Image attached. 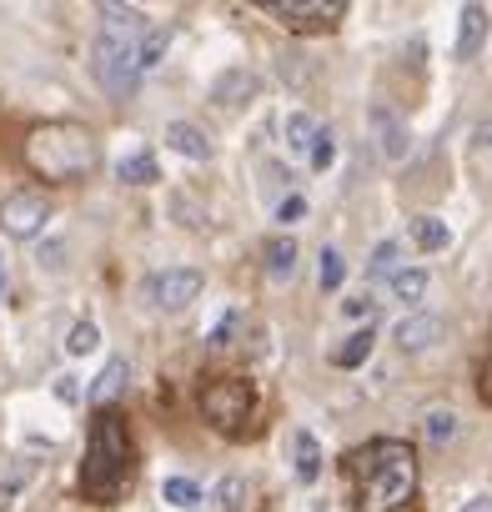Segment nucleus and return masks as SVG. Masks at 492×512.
Wrapping results in <instances>:
<instances>
[{
	"instance_id": "f257e3e1",
	"label": "nucleus",
	"mask_w": 492,
	"mask_h": 512,
	"mask_svg": "<svg viewBox=\"0 0 492 512\" xmlns=\"http://www.w3.org/2000/svg\"><path fill=\"white\" fill-rule=\"evenodd\" d=\"M136 467H141V452H136V427H131L126 407H116V402L96 407L91 427H86V452L76 467V492L91 507H116L131 492Z\"/></svg>"
},
{
	"instance_id": "f03ea898",
	"label": "nucleus",
	"mask_w": 492,
	"mask_h": 512,
	"mask_svg": "<svg viewBox=\"0 0 492 512\" xmlns=\"http://www.w3.org/2000/svg\"><path fill=\"white\" fill-rule=\"evenodd\" d=\"M352 512H402L417 497V452L402 437H372L342 457Z\"/></svg>"
},
{
	"instance_id": "7ed1b4c3",
	"label": "nucleus",
	"mask_w": 492,
	"mask_h": 512,
	"mask_svg": "<svg viewBox=\"0 0 492 512\" xmlns=\"http://www.w3.org/2000/svg\"><path fill=\"white\" fill-rule=\"evenodd\" d=\"M26 171L51 186H76L101 166V141L86 121H41L21 141Z\"/></svg>"
},
{
	"instance_id": "20e7f679",
	"label": "nucleus",
	"mask_w": 492,
	"mask_h": 512,
	"mask_svg": "<svg viewBox=\"0 0 492 512\" xmlns=\"http://www.w3.org/2000/svg\"><path fill=\"white\" fill-rule=\"evenodd\" d=\"M196 412L216 437L246 442L257 432V417H262V392L246 372H206L196 382Z\"/></svg>"
},
{
	"instance_id": "39448f33",
	"label": "nucleus",
	"mask_w": 492,
	"mask_h": 512,
	"mask_svg": "<svg viewBox=\"0 0 492 512\" xmlns=\"http://www.w3.org/2000/svg\"><path fill=\"white\" fill-rule=\"evenodd\" d=\"M262 11L292 36H327L347 21V0H267Z\"/></svg>"
},
{
	"instance_id": "423d86ee",
	"label": "nucleus",
	"mask_w": 492,
	"mask_h": 512,
	"mask_svg": "<svg viewBox=\"0 0 492 512\" xmlns=\"http://www.w3.org/2000/svg\"><path fill=\"white\" fill-rule=\"evenodd\" d=\"M91 76L106 86V96L126 101L141 81V66H136V41H121V36H96L91 46Z\"/></svg>"
},
{
	"instance_id": "0eeeda50",
	"label": "nucleus",
	"mask_w": 492,
	"mask_h": 512,
	"mask_svg": "<svg viewBox=\"0 0 492 512\" xmlns=\"http://www.w3.org/2000/svg\"><path fill=\"white\" fill-rule=\"evenodd\" d=\"M51 216H56V206H51L46 191H11L0 201V231L16 236V241H36Z\"/></svg>"
},
{
	"instance_id": "6e6552de",
	"label": "nucleus",
	"mask_w": 492,
	"mask_h": 512,
	"mask_svg": "<svg viewBox=\"0 0 492 512\" xmlns=\"http://www.w3.org/2000/svg\"><path fill=\"white\" fill-rule=\"evenodd\" d=\"M201 287H206V277L196 267H166V272H156L146 282V302L156 312H186L201 297Z\"/></svg>"
},
{
	"instance_id": "1a4fd4ad",
	"label": "nucleus",
	"mask_w": 492,
	"mask_h": 512,
	"mask_svg": "<svg viewBox=\"0 0 492 512\" xmlns=\"http://www.w3.org/2000/svg\"><path fill=\"white\" fill-rule=\"evenodd\" d=\"M367 131H372V141H377V151H382L387 161H407V156H412V131H407V121H402L397 106L372 101V106H367Z\"/></svg>"
},
{
	"instance_id": "9d476101",
	"label": "nucleus",
	"mask_w": 492,
	"mask_h": 512,
	"mask_svg": "<svg viewBox=\"0 0 492 512\" xmlns=\"http://www.w3.org/2000/svg\"><path fill=\"white\" fill-rule=\"evenodd\" d=\"M442 337H447V322H442L437 312H407V317L392 327V342H397V352H407V357L432 352Z\"/></svg>"
},
{
	"instance_id": "9b49d317",
	"label": "nucleus",
	"mask_w": 492,
	"mask_h": 512,
	"mask_svg": "<svg viewBox=\"0 0 492 512\" xmlns=\"http://www.w3.org/2000/svg\"><path fill=\"white\" fill-rule=\"evenodd\" d=\"M257 96H262V76H257V71H246V66L221 71L216 86H211V101H216L221 111H246Z\"/></svg>"
},
{
	"instance_id": "f8f14e48",
	"label": "nucleus",
	"mask_w": 492,
	"mask_h": 512,
	"mask_svg": "<svg viewBox=\"0 0 492 512\" xmlns=\"http://www.w3.org/2000/svg\"><path fill=\"white\" fill-rule=\"evenodd\" d=\"M482 46H487V6H462V26H457L452 56L457 61H477Z\"/></svg>"
},
{
	"instance_id": "ddd939ff",
	"label": "nucleus",
	"mask_w": 492,
	"mask_h": 512,
	"mask_svg": "<svg viewBox=\"0 0 492 512\" xmlns=\"http://www.w3.org/2000/svg\"><path fill=\"white\" fill-rule=\"evenodd\" d=\"M166 146L176 151V156H186V161H211V136L201 131V126H191V121H171L166 126Z\"/></svg>"
},
{
	"instance_id": "4468645a",
	"label": "nucleus",
	"mask_w": 492,
	"mask_h": 512,
	"mask_svg": "<svg viewBox=\"0 0 492 512\" xmlns=\"http://www.w3.org/2000/svg\"><path fill=\"white\" fill-rule=\"evenodd\" d=\"M372 347H377L372 327H357L352 337H342V347H332V352H327V362H332L337 372H357V367H367Z\"/></svg>"
},
{
	"instance_id": "2eb2a0df",
	"label": "nucleus",
	"mask_w": 492,
	"mask_h": 512,
	"mask_svg": "<svg viewBox=\"0 0 492 512\" xmlns=\"http://www.w3.org/2000/svg\"><path fill=\"white\" fill-rule=\"evenodd\" d=\"M146 16L136 6H101V36H121V41H141L146 36Z\"/></svg>"
},
{
	"instance_id": "dca6fc26",
	"label": "nucleus",
	"mask_w": 492,
	"mask_h": 512,
	"mask_svg": "<svg viewBox=\"0 0 492 512\" xmlns=\"http://www.w3.org/2000/svg\"><path fill=\"white\" fill-rule=\"evenodd\" d=\"M407 241L432 256V251H447V246H452V226H447L442 216H412V221H407Z\"/></svg>"
},
{
	"instance_id": "f3484780",
	"label": "nucleus",
	"mask_w": 492,
	"mask_h": 512,
	"mask_svg": "<svg viewBox=\"0 0 492 512\" xmlns=\"http://www.w3.org/2000/svg\"><path fill=\"white\" fill-rule=\"evenodd\" d=\"M116 181H126V186H156V181H161L156 156H151L146 146H131V151L116 161Z\"/></svg>"
},
{
	"instance_id": "a211bd4d",
	"label": "nucleus",
	"mask_w": 492,
	"mask_h": 512,
	"mask_svg": "<svg viewBox=\"0 0 492 512\" xmlns=\"http://www.w3.org/2000/svg\"><path fill=\"white\" fill-rule=\"evenodd\" d=\"M262 256H267V277H272V282H292V277H297V256H302V251H297L292 236H272Z\"/></svg>"
},
{
	"instance_id": "6ab92c4d",
	"label": "nucleus",
	"mask_w": 492,
	"mask_h": 512,
	"mask_svg": "<svg viewBox=\"0 0 492 512\" xmlns=\"http://www.w3.org/2000/svg\"><path fill=\"white\" fill-rule=\"evenodd\" d=\"M292 472H297V482H317L322 477V442L312 432L292 437Z\"/></svg>"
},
{
	"instance_id": "aec40b11",
	"label": "nucleus",
	"mask_w": 492,
	"mask_h": 512,
	"mask_svg": "<svg viewBox=\"0 0 492 512\" xmlns=\"http://www.w3.org/2000/svg\"><path fill=\"white\" fill-rule=\"evenodd\" d=\"M317 131H322V126H317L312 111H287V116H282V141H287V151H302V156H307L312 141H317Z\"/></svg>"
},
{
	"instance_id": "412c9836",
	"label": "nucleus",
	"mask_w": 492,
	"mask_h": 512,
	"mask_svg": "<svg viewBox=\"0 0 492 512\" xmlns=\"http://www.w3.org/2000/svg\"><path fill=\"white\" fill-rule=\"evenodd\" d=\"M457 432H462V422H457L452 407H432V412H422V437H427V447H452Z\"/></svg>"
},
{
	"instance_id": "4be33fe9",
	"label": "nucleus",
	"mask_w": 492,
	"mask_h": 512,
	"mask_svg": "<svg viewBox=\"0 0 492 512\" xmlns=\"http://www.w3.org/2000/svg\"><path fill=\"white\" fill-rule=\"evenodd\" d=\"M166 51H171V26H146V36L136 41V66H141V76L156 71V66L166 61Z\"/></svg>"
},
{
	"instance_id": "5701e85b",
	"label": "nucleus",
	"mask_w": 492,
	"mask_h": 512,
	"mask_svg": "<svg viewBox=\"0 0 492 512\" xmlns=\"http://www.w3.org/2000/svg\"><path fill=\"white\" fill-rule=\"evenodd\" d=\"M126 377H131V362H126V357H111V362H106V372L91 382V392H86V397H91L96 407H111V397L126 387Z\"/></svg>"
},
{
	"instance_id": "b1692460",
	"label": "nucleus",
	"mask_w": 492,
	"mask_h": 512,
	"mask_svg": "<svg viewBox=\"0 0 492 512\" xmlns=\"http://www.w3.org/2000/svg\"><path fill=\"white\" fill-rule=\"evenodd\" d=\"M397 272H402V241H377V251L367 256V287L392 282Z\"/></svg>"
},
{
	"instance_id": "393cba45",
	"label": "nucleus",
	"mask_w": 492,
	"mask_h": 512,
	"mask_svg": "<svg viewBox=\"0 0 492 512\" xmlns=\"http://www.w3.org/2000/svg\"><path fill=\"white\" fill-rule=\"evenodd\" d=\"M387 292H392V302L412 307V302H422V297H427V272H422V267H402V272L387 282Z\"/></svg>"
},
{
	"instance_id": "a878e982",
	"label": "nucleus",
	"mask_w": 492,
	"mask_h": 512,
	"mask_svg": "<svg viewBox=\"0 0 492 512\" xmlns=\"http://www.w3.org/2000/svg\"><path fill=\"white\" fill-rule=\"evenodd\" d=\"M342 282H347V256L337 246H322V256H317V287L322 292H337Z\"/></svg>"
},
{
	"instance_id": "bb28decb",
	"label": "nucleus",
	"mask_w": 492,
	"mask_h": 512,
	"mask_svg": "<svg viewBox=\"0 0 492 512\" xmlns=\"http://www.w3.org/2000/svg\"><path fill=\"white\" fill-rule=\"evenodd\" d=\"M246 507V477H221L216 492H211V512H241Z\"/></svg>"
},
{
	"instance_id": "cd10ccee",
	"label": "nucleus",
	"mask_w": 492,
	"mask_h": 512,
	"mask_svg": "<svg viewBox=\"0 0 492 512\" xmlns=\"http://www.w3.org/2000/svg\"><path fill=\"white\" fill-rule=\"evenodd\" d=\"M161 502L191 512V507H201V487H196L191 477H166V482H161Z\"/></svg>"
},
{
	"instance_id": "c85d7f7f",
	"label": "nucleus",
	"mask_w": 492,
	"mask_h": 512,
	"mask_svg": "<svg viewBox=\"0 0 492 512\" xmlns=\"http://www.w3.org/2000/svg\"><path fill=\"white\" fill-rule=\"evenodd\" d=\"M96 347H101V327H96V322H76V327L66 332V352H71V357H91Z\"/></svg>"
},
{
	"instance_id": "c756f323",
	"label": "nucleus",
	"mask_w": 492,
	"mask_h": 512,
	"mask_svg": "<svg viewBox=\"0 0 492 512\" xmlns=\"http://www.w3.org/2000/svg\"><path fill=\"white\" fill-rule=\"evenodd\" d=\"M307 161H312V171H327L332 161H337V136L322 126L317 131V141H312V151H307Z\"/></svg>"
},
{
	"instance_id": "7c9ffc66",
	"label": "nucleus",
	"mask_w": 492,
	"mask_h": 512,
	"mask_svg": "<svg viewBox=\"0 0 492 512\" xmlns=\"http://www.w3.org/2000/svg\"><path fill=\"white\" fill-rule=\"evenodd\" d=\"M302 216H307V201H302L297 191H287V196L277 201V221H282V226H292V221H302Z\"/></svg>"
},
{
	"instance_id": "2f4dec72",
	"label": "nucleus",
	"mask_w": 492,
	"mask_h": 512,
	"mask_svg": "<svg viewBox=\"0 0 492 512\" xmlns=\"http://www.w3.org/2000/svg\"><path fill=\"white\" fill-rule=\"evenodd\" d=\"M26 482H31V462H21V467H16V472L6 477V482H0V507H11V497H16V492H21Z\"/></svg>"
},
{
	"instance_id": "473e14b6",
	"label": "nucleus",
	"mask_w": 492,
	"mask_h": 512,
	"mask_svg": "<svg viewBox=\"0 0 492 512\" xmlns=\"http://www.w3.org/2000/svg\"><path fill=\"white\" fill-rule=\"evenodd\" d=\"M477 397L492 407V337H487V352H482V362H477Z\"/></svg>"
},
{
	"instance_id": "72a5a7b5",
	"label": "nucleus",
	"mask_w": 492,
	"mask_h": 512,
	"mask_svg": "<svg viewBox=\"0 0 492 512\" xmlns=\"http://www.w3.org/2000/svg\"><path fill=\"white\" fill-rule=\"evenodd\" d=\"M492 156V121L472 126V161H487Z\"/></svg>"
},
{
	"instance_id": "f704fd0d",
	"label": "nucleus",
	"mask_w": 492,
	"mask_h": 512,
	"mask_svg": "<svg viewBox=\"0 0 492 512\" xmlns=\"http://www.w3.org/2000/svg\"><path fill=\"white\" fill-rule=\"evenodd\" d=\"M342 312H347V317H367V322H372L377 302H372V292H357V297H347V302H342Z\"/></svg>"
},
{
	"instance_id": "c9c22d12",
	"label": "nucleus",
	"mask_w": 492,
	"mask_h": 512,
	"mask_svg": "<svg viewBox=\"0 0 492 512\" xmlns=\"http://www.w3.org/2000/svg\"><path fill=\"white\" fill-rule=\"evenodd\" d=\"M236 327H241V312H231V317L211 332V347H231V332H236Z\"/></svg>"
},
{
	"instance_id": "e433bc0d",
	"label": "nucleus",
	"mask_w": 492,
	"mask_h": 512,
	"mask_svg": "<svg viewBox=\"0 0 492 512\" xmlns=\"http://www.w3.org/2000/svg\"><path fill=\"white\" fill-rule=\"evenodd\" d=\"M56 397H61V402H81V387H76V377H56Z\"/></svg>"
},
{
	"instance_id": "4c0bfd02",
	"label": "nucleus",
	"mask_w": 492,
	"mask_h": 512,
	"mask_svg": "<svg viewBox=\"0 0 492 512\" xmlns=\"http://www.w3.org/2000/svg\"><path fill=\"white\" fill-rule=\"evenodd\" d=\"M462 512H492V492H477V497H467V502H462Z\"/></svg>"
},
{
	"instance_id": "58836bf2",
	"label": "nucleus",
	"mask_w": 492,
	"mask_h": 512,
	"mask_svg": "<svg viewBox=\"0 0 492 512\" xmlns=\"http://www.w3.org/2000/svg\"><path fill=\"white\" fill-rule=\"evenodd\" d=\"M0 292H6V267H0Z\"/></svg>"
}]
</instances>
